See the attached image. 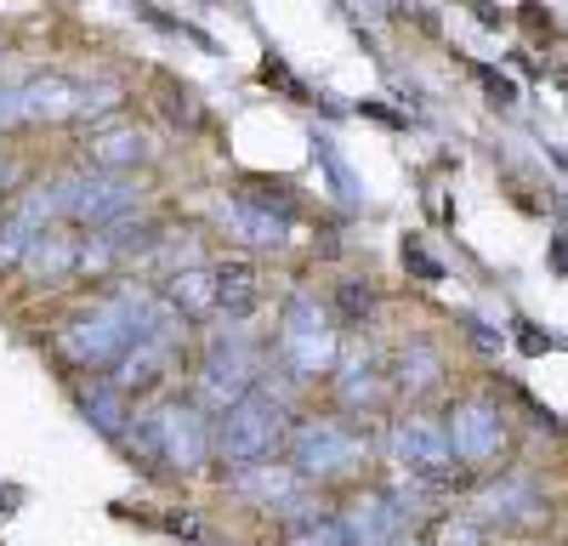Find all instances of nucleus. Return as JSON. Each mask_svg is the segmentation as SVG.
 I'll list each match as a JSON object with an SVG mask.
<instances>
[{
  "label": "nucleus",
  "mask_w": 568,
  "mask_h": 546,
  "mask_svg": "<svg viewBox=\"0 0 568 546\" xmlns=\"http://www.w3.org/2000/svg\"><path fill=\"white\" fill-rule=\"evenodd\" d=\"M387 449H393L398 473H404L409 484H420V489H449V484H460V473H466V467L455 462L449 438H444V422H433V416H398Z\"/></svg>",
  "instance_id": "20e7f679"
},
{
  "label": "nucleus",
  "mask_w": 568,
  "mask_h": 546,
  "mask_svg": "<svg viewBox=\"0 0 568 546\" xmlns=\"http://www.w3.org/2000/svg\"><path fill=\"white\" fill-rule=\"evenodd\" d=\"M278 444H284V398L256 382L233 410H222V427H216L211 449L222 455L227 473H251V467L267 462Z\"/></svg>",
  "instance_id": "f257e3e1"
},
{
  "label": "nucleus",
  "mask_w": 568,
  "mask_h": 546,
  "mask_svg": "<svg viewBox=\"0 0 568 546\" xmlns=\"http://www.w3.org/2000/svg\"><path fill=\"white\" fill-rule=\"evenodd\" d=\"M171 358H176V342H131V347L120 353V364H114L109 387H114L120 398H149L154 387H165Z\"/></svg>",
  "instance_id": "f8f14e48"
},
{
  "label": "nucleus",
  "mask_w": 568,
  "mask_h": 546,
  "mask_svg": "<svg viewBox=\"0 0 568 546\" xmlns=\"http://www.w3.org/2000/svg\"><path fill=\"white\" fill-rule=\"evenodd\" d=\"M358 455H364V438H358L347 422H336V416H307V422L291 427V467H296L307 484H313V478L324 484V478L353 473Z\"/></svg>",
  "instance_id": "39448f33"
},
{
  "label": "nucleus",
  "mask_w": 568,
  "mask_h": 546,
  "mask_svg": "<svg viewBox=\"0 0 568 546\" xmlns=\"http://www.w3.org/2000/svg\"><path fill=\"white\" fill-rule=\"evenodd\" d=\"M517 347H524V353H546V347H557L551 336H540L535 325H529V318H517Z\"/></svg>",
  "instance_id": "cd10ccee"
},
{
  "label": "nucleus",
  "mask_w": 568,
  "mask_h": 546,
  "mask_svg": "<svg viewBox=\"0 0 568 546\" xmlns=\"http://www.w3.org/2000/svg\"><path fill=\"white\" fill-rule=\"evenodd\" d=\"M524 23H529V29H546V34H551V12H540V0H524Z\"/></svg>",
  "instance_id": "c756f323"
},
{
  "label": "nucleus",
  "mask_w": 568,
  "mask_h": 546,
  "mask_svg": "<svg viewBox=\"0 0 568 546\" xmlns=\"http://www.w3.org/2000/svg\"><path fill=\"white\" fill-rule=\"evenodd\" d=\"M382 387H387V371H382V358H375V347L353 342V347L342 353V364H336V393H342V404H347V410H364V404L382 398Z\"/></svg>",
  "instance_id": "2eb2a0df"
},
{
  "label": "nucleus",
  "mask_w": 568,
  "mask_h": 546,
  "mask_svg": "<svg viewBox=\"0 0 568 546\" xmlns=\"http://www.w3.org/2000/svg\"><path fill=\"white\" fill-rule=\"evenodd\" d=\"M336 313L347 318V325H364V318L375 313V291H369V280H336Z\"/></svg>",
  "instance_id": "4be33fe9"
},
{
  "label": "nucleus",
  "mask_w": 568,
  "mask_h": 546,
  "mask_svg": "<svg viewBox=\"0 0 568 546\" xmlns=\"http://www.w3.org/2000/svg\"><path fill=\"white\" fill-rule=\"evenodd\" d=\"M551 262H557V267H568V240H557V245H551Z\"/></svg>",
  "instance_id": "7c9ffc66"
},
{
  "label": "nucleus",
  "mask_w": 568,
  "mask_h": 546,
  "mask_svg": "<svg viewBox=\"0 0 568 546\" xmlns=\"http://www.w3.org/2000/svg\"><path fill=\"white\" fill-rule=\"evenodd\" d=\"M426 546H484V524L478 518H438Z\"/></svg>",
  "instance_id": "5701e85b"
},
{
  "label": "nucleus",
  "mask_w": 568,
  "mask_h": 546,
  "mask_svg": "<svg viewBox=\"0 0 568 546\" xmlns=\"http://www.w3.org/2000/svg\"><path fill=\"white\" fill-rule=\"evenodd\" d=\"M18 103H23V120H85L98 109H114L120 98H98V85L74 74H45V80L18 85Z\"/></svg>",
  "instance_id": "1a4fd4ad"
},
{
  "label": "nucleus",
  "mask_w": 568,
  "mask_h": 546,
  "mask_svg": "<svg viewBox=\"0 0 568 546\" xmlns=\"http://www.w3.org/2000/svg\"><path fill=\"white\" fill-rule=\"evenodd\" d=\"M256 387V358L245 342H216L200 364V398L211 410H233L245 393Z\"/></svg>",
  "instance_id": "9d476101"
},
{
  "label": "nucleus",
  "mask_w": 568,
  "mask_h": 546,
  "mask_svg": "<svg viewBox=\"0 0 568 546\" xmlns=\"http://www.w3.org/2000/svg\"><path fill=\"white\" fill-rule=\"evenodd\" d=\"M284 546H347V529H342V518H296L291 524V535H284Z\"/></svg>",
  "instance_id": "412c9836"
},
{
  "label": "nucleus",
  "mask_w": 568,
  "mask_h": 546,
  "mask_svg": "<svg viewBox=\"0 0 568 546\" xmlns=\"http://www.w3.org/2000/svg\"><path fill=\"white\" fill-rule=\"evenodd\" d=\"M85 154H91V171H120L125 176V165H142V160L154 154V143L142 131L120 125V131H98V136H91Z\"/></svg>",
  "instance_id": "a211bd4d"
},
{
  "label": "nucleus",
  "mask_w": 568,
  "mask_h": 546,
  "mask_svg": "<svg viewBox=\"0 0 568 546\" xmlns=\"http://www.w3.org/2000/svg\"><path fill=\"white\" fill-rule=\"evenodd\" d=\"M58 194H63V222H98V228L120 222V216L136 205L131 176H120V171H80V176H63Z\"/></svg>",
  "instance_id": "6e6552de"
},
{
  "label": "nucleus",
  "mask_w": 568,
  "mask_h": 546,
  "mask_svg": "<svg viewBox=\"0 0 568 546\" xmlns=\"http://www.w3.org/2000/svg\"><path fill=\"white\" fill-rule=\"evenodd\" d=\"M466 69H471V80H478V85L489 91V103H500V109H506V103H517V85H511L500 69H489V63H466Z\"/></svg>",
  "instance_id": "a878e982"
},
{
  "label": "nucleus",
  "mask_w": 568,
  "mask_h": 546,
  "mask_svg": "<svg viewBox=\"0 0 568 546\" xmlns=\"http://www.w3.org/2000/svg\"><path fill=\"white\" fill-rule=\"evenodd\" d=\"M23 103H18V85H0V125H18Z\"/></svg>",
  "instance_id": "c85d7f7f"
},
{
  "label": "nucleus",
  "mask_w": 568,
  "mask_h": 546,
  "mask_svg": "<svg viewBox=\"0 0 568 546\" xmlns=\"http://www.w3.org/2000/svg\"><path fill=\"white\" fill-rule=\"evenodd\" d=\"M262 85H278L284 98H296V103H307V85H302V80H296L291 69H284V58H273V52L262 58Z\"/></svg>",
  "instance_id": "393cba45"
},
{
  "label": "nucleus",
  "mask_w": 568,
  "mask_h": 546,
  "mask_svg": "<svg viewBox=\"0 0 568 546\" xmlns=\"http://www.w3.org/2000/svg\"><path fill=\"white\" fill-rule=\"evenodd\" d=\"M131 444H142L149 455H160V462H171V467H182V473H194L205 455H211L216 433H211V422H205L200 404L171 398V404L149 410V416L131 427Z\"/></svg>",
  "instance_id": "7ed1b4c3"
},
{
  "label": "nucleus",
  "mask_w": 568,
  "mask_h": 546,
  "mask_svg": "<svg viewBox=\"0 0 568 546\" xmlns=\"http://www.w3.org/2000/svg\"><path fill=\"white\" fill-rule=\"evenodd\" d=\"M404 267L415 273V280H420V285H438V280H444V267H438V256H433V251H426L420 240H404Z\"/></svg>",
  "instance_id": "b1692460"
},
{
  "label": "nucleus",
  "mask_w": 568,
  "mask_h": 546,
  "mask_svg": "<svg viewBox=\"0 0 568 546\" xmlns=\"http://www.w3.org/2000/svg\"><path fill=\"white\" fill-rule=\"evenodd\" d=\"M80 267V234H69V228H45V234L23 251V273L29 280H69V273Z\"/></svg>",
  "instance_id": "dca6fc26"
},
{
  "label": "nucleus",
  "mask_w": 568,
  "mask_h": 546,
  "mask_svg": "<svg viewBox=\"0 0 568 546\" xmlns=\"http://www.w3.org/2000/svg\"><path fill=\"white\" fill-rule=\"evenodd\" d=\"M404 524H409V513L398 507V495H393V489H369V495H358L353 507H347V518H342L347 546H393V540L404 535Z\"/></svg>",
  "instance_id": "9b49d317"
},
{
  "label": "nucleus",
  "mask_w": 568,
  "mask_h": 546,
  "mask_svg": "<svg viewBox=\"0 0 568 546\" xmlns=\"http://www.w3.org/2000/svg\"><path fill=\"white\" fill-rule=\"evenodd\" d=\"M80 410L85 422L98 427L103 438H131V422H125V398L103 382V387H80Z\"/></svg>",
  "instance_id": "aec40b11"
},
{
  "label": "nucleus",
  "mask_w": 568,
  "mask_h": 546,
  "mask_svg": "<svg viewBox=\"0 0 568 546\" xmlns=\"http://www.w3.org/2000/svg\"><path fill=\"white\" fill-rule=\"evenodd\" d=\"M278 358H284V371H291L296 382H313L318 371L336 364V347H329V318H324V307L313 296H296L291 313H284Z\"/></svg>",
  "instance_id": "423d86ee"
},
{
  "label": "nucleus",
  "mask_w": 568,
  "mask_h": 546,
  "mask_svg": "<svg viewBox=\"0 0 568 546\" xmlns=\"http://www.w3.org/2000/svg\"><path fill=\"white\" fill-rule=\"evenodd\" d=\"M471 518L478 524H529V518H540V489L529 478H500L478 495Z\"/></svg>",
  "instance_id": "4468645a"
},
{
  "label": "nucleus",
  "mask_w": 568,
  "mask_h": 546,
  "mask_svg": "<svg viewBox=\"0 0 568 546\" xmlns=\"http://www.w3.org/2000/svg\"><path fill=\"white\" fill-rule=\"evenodd\" d=\"M262 307V273L240 256H227L211 267V313H222L227 325H240V318H251Z\"/></svg>",
  "instance_id": "ddd939ff"
},
{
  "label": "nucleus",
  "mask_w": 568,
  "mask_h": 546,
  "mask_svg": "<svg viewBox=\"0 0 568 546\" xmlns=\"http://www.w3.org/2000/svg\"><path fill=\"white\" fill-rule=\"evenodd\" d=\"M0 182H7V160H0Z\"/></svg>",
  "instance_id": "2f4dec72"
},
{
  "label": "nucleus",
  "mask_w": 568,
  "mask_h": 546,
  "mask_svg": "<svg viewBox=\"0 0 568 546\" xmlns=\"http://www.w3.org/2000/svg\"><path fill=\"white\" fill-rule=\"evenodd\" d=\"M444 438L455 449V462L466 473H478V467H489L495 455L506 449V416H500L489 398H460L449 416H444Z\"/></svg>",
  "instance_id": "0eeeda50"
},
{
  "label": "nucleus",
  "mask_w": 568,
  "mask_h": 546,
  "mask_svg": "<svg viewBox=\"0 0 568 546\" xmlns=\"http://www.w3.org/2000/svg\"><path fill=\"white\" fill-rule=\"evenodd\" d=\"M387 382H393V387H398L404 398H420V393H433V387L444 382V353H438L433 342H409V347H398V358H393Z\"/></svg>",
  "instance_id": "f3484780"
},
{
  "label": "nucleus",
  "mask_w": 568,
  "mask_h": 546,
  "mask_svg": "<svg viewBox=\"0 0 568 546\" xmlns=\"http://www.w3.org/2000/svg\"><path fill=\"white\" fill-rule=\"evenodd\" d=\"M136 342V325H131V307H125V291L103 296L80 307L69 325L58 331V347L69 364H80V371H103V364H120V353Z\"/></svg>",
  "instance_id": "f03ea898"
},
{
  "label": "nucleus",
  "mask_w": 568,
  "mask_h": 546,
  "mask_svg": "<svg viewBox=\"0 0 568 546\" xmlns=\"http://www.w3.org/2000/svg\"><path fill=\"white\" fill-rule=\"evenodd\" d=\"M222 216H227L233 234L251 240V245H284V234H291V216H278V211H267L256 200H233Z\"/></svg>",
  "instance_id": "6ab92c4d"
},
{
  "label": "nucleus",
  "mask_w": 568,
  "mask_h": 546,
  "mask_svg": "<svg viewBox=\"0 0 568 546\" xmlns=\"http://www.w3.org/2000/svg\"><path fill=\"white\" fill-rule=\"evenodd\" d=\"M313 154L324 160V171H329V176H336V189H342V194H353V171H347V160L336 154V143H329V136H313Z\"/></svg>",
  "instance_id": "bb28decb"
}]
</instances>
